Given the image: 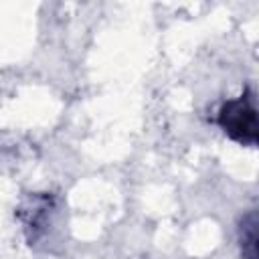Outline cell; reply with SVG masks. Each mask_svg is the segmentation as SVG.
Masks as SVG:
<instances>
[{"mask_svg":"<svg viewBox=\"0 0 259 259\" xmlns=\"http://www.w3.org/2000/svg\"><path fill=\"white\" fill-rule=\"evenodd\" d=\"M221 125L235 140L253 144L255 134H257V119H255L253 103L247 97L229 101L221 111Z\"/></svg>","mask_w":259,"mask_h":259,"instance_id":"obj_1","label":"cell"}]
</instances>
